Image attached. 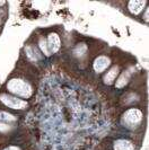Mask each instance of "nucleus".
Listing matches in <instances>:
<instances>
[{"label": "nucleus", "mask_w": 149, "mask_h": 150, "mask_svg": "<svg viewBox=\"0 0 149 150\" xmlns=\"http://www.w3.org/2000/svg\"><path fill=\"white\" fill-rule=\"evenodd\" d=\"M7 88L10 93L19 95L25 98H28L33 93L32 87L22 79H11L7 83Z\"/></svg>", "instance_id": "nucleus-1"}, {"label": "nucleus", "mask_w": 149, "mask_h": 150, "mask_svg": "<svg viewBox=\"0 0 149 150\" xmlns=\"http://www.w3.org/2000/svg\"><path fill=\"white\" fill-rule=\"evenodd\" d=\"M0 99H1V102H2L5 105L8 106V107H10V108H13V110H23V108H25V107L27 106V103H26L25 100L18 99V98L13 97V96H10V95H6V94L1 95V96H0Z\"/></svg>", "instance_id": "nucleus-2"}, {"label": "nucleus", "mask_w": 149, "mask_h": 150, "mask_svg": "<svg viewBox=\"0 0 149 150\" xmlns=\"http://www.w3.org/2000/svg\"><path fill=\"white\" fill-rule=\"evenodd\" d=\"M124 122L129 127H137L142 120V113L141 111L137 110V108H131L127 111L124 114Z\"/></svg>", "instance_id": "nucleus-3"}, {"label": "nucleus", "mask_w": 149, "mask_h": 150, "mask_svg": "<svg viewBox=\"0 0 149 150\" xmlns=\"http://www.w3.org/2000/svg\"><path fill=\"white\" fill-rule=\"evenodd\" d=\"M48 46H49V51L55 53L60 49V38L58 36V34L52 33L49 35L48 38Z\"/></svg>", "instance_id": "nucleus-4"}, {"label": "nucleus", "mask_w": 149, "mask_h": 150, "mask_svg": "<svg viewBox=\"0 0 149 150\" xmlns=\"http://www.w3.org/2000/svg\"><path fill=\"white\" fill-rule=\"evenodd\" d=\"M110 66V60H109V58H106V57H98L95 62H94V70L96 71V72H102V71H104L106 68Z\"/></svg>", "instance_id": "nucleus-5"}, {"label": "nucleus", "mask_w": 149, "mask_h": 150, "mask_svg": "<svg viewBox=\"0 0 149 150\" xmlns=\"http://www.w3.org/2000/svg\"><path fill=\"white\" fill-rule=\"evenodd\" d=\"M145 5H146V1H141V0H133V1H130V2H129L128 7H129V10H130L132 14L137 15V14L141 13L142 8L145 7Z\"/></svg>", "instance_id": "nucleus-6"}, {"label": "nucleus", "mask_w": 149, "mask_h": 150, "mask_svg": "<svg viewBox=\"0 0 149 150\" xmlns=\"http://www.w3.org/2000/svg\"><path fill=\"white\" fill-rule=\"evenodd\" d=\"M114 150H134V147L130 141L120 139L114 142Z\"/></svg>", "instance_id": "nucleus-7"}, {"label": "nucleus", "mask_w": 149, "mask_h": 150, "mask_svg": "<svg viewBox=\"0 0 149 150\" xmlns=\"http://www.w3.org/2000/svg\"><path fill=\"white\" fill-rule=\"evenodd\" d=\"M118 72H119V69H118V67L112 68L111 70H110V71L106 74V76L104 77L105 83H107V85H109V83H112V81H113V80L115 79V77L118 76Z\"/></svg>", "instance_id": "nucleus-8"}, {"label": "nucleus", "mask_w": 149, "mask_h": 150, "mask_svg": "<svg viewBox=\"0 0 149 150\" xmlns=\"http://www.w3.org/2000/svg\"><path fill=\"white\" fill-rule=\"evenodd\" d=\"M128 80H129V74H128V72L122 74V75H121V77L118 79V81H116V87H118V88L123 87V86L128 83Z\"/></svg>", "instance_id": "nucleus-9"}, {"label": "nucleus", "mask_w": 149, "mask_h": 150, "mask_svg": "<svg viewBox=\"0 0 149 150\" xmlns=\"http://www.w3.org/2000/svg\"><path fill=\"white\" fill-rule=\"evenodd\" d=\"M0 120H4V121H15L16 117L14 116V115L9 114V113L0 112Z\"/></svg>", "instance_id": "nucleus-10"}, {"label": "nucleus", "mask_w": 149, "mask_h": 150, "mask_svg": "<svg viewBox=\"0 0 149 150\" xmlns=\"http://www.w3.org/2000/svg\"><path fill=\"white\" fill-rule=\"evenodd\" d=\"M40 47H41V50L44 52V54H46V55L50 54V51H49V49H48V44H46V42H45L43 38L40 40Z\"/></svg>", "instance_id": "nucleus-11"}, {"label": "nucleus", "mask_w": 149, "mask_h": 150, "mask_svg": "<svg viewBox=\"0 0 149 150\" xmlns=\"http://www.w3.org/2000/svg\"><path fill=\"white\" fill-rule=\"evenodd\" d=\"M85 51H86V46H85V45H82V50H80V49H79V46H78V47H77V50H76V54H77V55H79V57H80V55H82V53H84L85 52Z\"/></svg>", "instance_id": "nucleus-12"}, {"label": "nucleus", "mask_w": 149, "mask_h": 150, "mask_svg": "<svg viewBox=\"0 0 149 150\" xmlns=\"http://www.w3.org/2000/svg\"><path fill=\"white\" fill-rule=\"evenodd\" d=\"M5 150H19V149L16 148V147H8L7 149H5Z\"/></svg>", "instance_id": "nucleus-13"}, {"label": "nucleus", "mask_w": 149, "mask_h": 150, "mask_svg": "<svg viewBox=\"0 0 149 150\" xmlns=\"http://www.w3.org/2000/svg\"><path fill=\"white\" fill-rule=\"evenodd\" d=\"M2 5H5V1H0V6H2Z\"/></svg>", "instance_id": "nucleus-14"}]
</instances>
